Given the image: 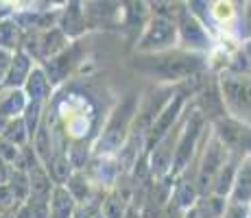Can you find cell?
Instances as JSON below:
<instances>
[{"label":"cell","instance_id":"cell-2","mask_svg":"<svg viewBox=\"0 0 251 218\" xmlns=\"http://www.w3.org/2000/svg\"><path fill=\"white\" fill-rule=\"evenodd\" d=\"M138 105L140 98H136V96H127L123 103L116 105L105 120V124L96 133L94 142H92V155H116L125 146L133 129Z\"/></svg>","mask_w":251,"mask_h":218},{"label":"cell","instance_id":"cell-34","mask_svg":"<svg viewBox=\"0 0 251 218\" xmlns=\"http://www.w3.org/2000/svg\"><path fill=\"white\" fill-rule=\"evenodd\" d=\"M2 90H4V87H2V85H0V94H2Z\"/></svg>","mask_w":251,"mask_h":218},{"label":"cell","instance_id":"cell-13","mask_svg":"<svg viewBox=\"0 0 251 218\" xmlns=\"http://www.w3.org/2000/svg\"><path fill=\"white\" fill-rule=\"evenodd\" d=\"M197 198H199V190H197V183L190 174H179V177L173 179L171 201L175 203L177 207H181L183 212L190 210Z\"/></svg>","mask_w":251,"mask_h":218},{"label":"cell","instance_id":"cell-14","mask_svg":"<svg viewBox=\"0 0 251 218\" xmlns=\"http://www.w3.org/2000/svg\"><path fill=\"white\" fill-rule=\"evenodd\" d=\"M229 198L231 201H240V203H251V155H245L240 159L238 168H236V177H234Z\"/></svg>","mask_w":251,"mask_h":218},{"label":"cell","instance_id":"cell-4","mask_svg":"<svg viewBox=\"0 0 251 218\" xmlns=\"http://www.w3.org/2000/svg\"><path fill=\"white\" fill-rule=\"evenodd\" d=\"M179 46L177 40V20L160 13H151L140 31L133 52L136 55H155V52L171 50Z\"/></svg>","mask_w":251,"mask_h":218},{"label":"cell","instance_id":"cell-9","mask_svg":"<svg viewBox=\"0 0 251 218\" xmlns=\"http://www.w3.org/2000/svg\"><path fill=\"white\" fill-rule=\"evenodd\" d=\"M22 90H24V94H26L28 100L44 103V105L50 103L52 96H55V85L50 83V79H48V74H46V70L42 64L33 66L31 74H28L26 81H24Z\"/></svg>","mask_w":251,"mask_h":218},{"label":"cell","instance_id":"cell-8","mask_svg":"<svg viewBox=\"0 0 251 218\" xmlns=\"http://www.w3.org/2000/svg\"><path fill=\"white\" fill-rule=\"evenodd\" d=\"M57 26L70 37V40H79L88 28V18H85L83 0H68L64 9L59 11V20Z\"/></svg>","mask_w":251,"mask_h":218},{"label":"cell","instance_id":"cell-26","mask_svg":"<svg viewBox=\"0 0 251 218\" xmlns=\"http://www.w3.org/2000/svg\"><path fill=\"white\" fill-rule=\"evenodd\" d=\"M11 57H13L11 50H4V48H0V85H2L4 79H7L9 66H11Z\"/></svg>","mask_w":251,"mask_h":218},{"label":"cell","instance_id":"cell-16","mask_svg":"<svg viewBox=\"0 0 251 218\" xmlns=\"http://www.w3.org/2000/svg\"><path fill=\"white\" fill-rule=\"evenodd\" d=\"M26 103L28 98L22 87H4L2 94H0V114L4 118H18L24 114Z\"/></svg>","mask_w":251,"mask_h":218},{"label":"cell","instance_id":"cell-27","mask_svg":"<svg viewBox=\"0 0 251 218\" xmlns=\"http://www.w3.org/2000/svg\"><path fill=\"white\" fill-rule=\"evenodd\" d=\"M183 214H186V212H183L181 207H177L175 203L168 198V203L162 207V212H160V216L157 218H183Z\"/></svg>","mask_w":251,"mask_h":218},{"label":"cell","instance_id":"cell-1","mask_svg":"<svg viewBox=\"0 0 251 218\" xmlns=\"http://www.w3.org/2000/svg\"><path fill=\"white\" fill-rule=\"evenodd\" d=\"M136 66L149 74H155L166 85L183 83L190 76L203 74L210 70L207 55L183 50L179 46L164 52H155V55H138Z\"/></svg>","mask_w":251,"mask_h":218},{"label":"cell","instance_id":"cell-29","mask_svg":"<svg viewBox=\"0 0 251 218\" xmlns=\"http://www.w3.org/2000/svg\"><path fill=\"white\" fill-rule=\"evenodd\" d=\"M240 50H243V55H245V59H247V64L251 68V37H247V40H240Z\"/></svg>","mask_w":251,"mask_h":218},{"label":"cell","instance_id":"cell-18","mask_svg":"<svg viewBox=\"0 0 251 218\" xmlns=\"http://www.w3.org/2000/svg\"><path fill=\"white\" fill-rule=\"evenodd\" d=\"M240 159L243 157H236V155H229L227 162L221 166V170L216 172L214 177V183H212V192L221 196H227L229 198V192H231V186H234V177H236V168H238Z\"/></svg>","mask_w":251,"mask_h":218},{"label":"cell","instance_id":"cell-32","mask_svg":"<svg viewBox=\"0 0 251 218\" xmlns=\"http://www.w3.org/2000/svg\"><path fill=\"white\" fill-rule=\"evenodd\" d=\"M90 218H105V216H103V212H100V207H99V210H96V212H94V214H92Z\"/></svg>","mask_w":251,"mask_h":218},{"label":"cell","instance_id":"cell-21","mask_svg":"<svg viewBox=\"0 0 251 218\" xmlns=\"http://www.w3.org/2000/svg\"><path fill=\"white\" fill-rule=\"evenodd\" d=\"M0 138L11 142V144H16V146H28V144H31V135H28L26 122H24L22 116L9 118V122L4 124L2 133H0Z\"/></svg>","mask_w":251,"mask_h":218},{"label":"cell","instance_id":"cell-3","mask_svg":"<svg viewBox=\"0 0 251 218\" xmlns=\"http://www.w3.org/2000/svg\"><path fill=\"white\" fill-rule=\"evenodd\" d=\"M225 114L251 127V72H214Z\"/></svg>","mask_w":251,"mask_h":218},{"label":"cell","instance_id":"cell-10","mask_svg":"<svg viewBox=\"0 0 251 218\" xmlns=\"http://www.w3.org/2000/svg\"><path fill=\"white\" fill-rule=\"evenodd\" d=\"M75 64H76V57H75V40H72L70 46L66 48V50H61L59 55H55V57H50V59L42 61V66H44L48 79H50V83L55 85V90H57L59 85L66 83V79L70 76V72H72V68H75Z\"/></svg>","mask_w":251,"mask_h":218},{"label":"cell","instance_id":"cell-5","mask_svg":"<svg viewBox=\"0 0 251 218\" xmlns=\"http://www.w3.org/2000/svg\"><path fill=\"white\" fill-rule=\"evenodd\" d=\"M227 157H229L227 148H225L223 144H221V140L212 133V127H210V133H207L203 146H201V151L197 155L195 164H192V170H190V177L195 179L199 194L212 192V183H214L216 172H219L221 166L227 162Z\"/></svg>","mask_w":251,"mask_h":218},{"label":"cell","instance_id":"cell-33","mask_svg":"<svg viewBox=\"0 0 251 218\" xmlns=\"http://www.w3.org/2000/svg\"><path fill=\"white\" fill-rule=\"evenodd\" d=\"M231 2H234V4H236V7H243V4H245V2H247V0H231Z\"/></svg>","mask_w":251,"mask_h":218},{"label":"cell","instance_id":"cell-30","mask_svg":"<svg viewBox=\"0 0 251 218\" xmlns=\"http://www.w3.org/2000/svg\"><path fill=\"white\" fill-rule=\"evenodd\" d=\"M9 172H11V166H9V164L4 162L2 157H0V186H2V183H7Z\"/></svg>","mask_w":251,"mask_h":218},{"label":"cell","instance_id":"cell-15","mask_svg":"<svg viewBox=\"0 0 251 218\" xmlns=\"http://www.w3.org/2000/svg\"><path fill=\"white\" fill-rule=\"evenodd\" d=\"M48 210H50V218H72L75 214L76 201L72 198L64 183H55L50 198H48Z\"/></svg>","mask_w":251,"mask_h":218},{"label":"cell","instance_id":"cell-31","mask_svg":"<svg viewBox=\"0 0 251 218\" xmlns=\"http://www.w3.org/2000/svg\"><path fill=\"white\" fill-rule=\"evenodd\" d=\"M125 218H144V216H142V210H140L138 205H133V203H129L127 212H125Z\"/></svg>","mask_w":251,"mask_h":218},{"label":"cell","instance_id":"cell-20","mask_svg":"<svg viewBox=\"0 0 251 218\" xmlns=\"http://www.w3.org/2000/svg\"><path fill=\"white\" fill-rule=\"evenodd\" d=\"M22 35L24 31L13 18H2L0 20V48L16 52L22 44Z\"/></svg>","mask_w":251,"mask_h":218},{"label":"cell","instance_id":"cell-25","mask_svg":"<svg viewBox=\"0 0 251 218\" xmlns=\"http://www.w3.org/2000/svg\"><path fill=\"white\" fill-rule=\"evenodd\" d=\"M20 203H24V201H20V198L16 196V192L11 190L9 183H2V186H0V212L2 210H16Z\"/></svg>","mask_w":251,"mask_h":218},{"label":"cell","instance_id":"cell-7","mask_svg":"<svg viewBox=\"0 0 251 218\" xmlns=\"http://www.w3.org/2000/svg\"><path fill=\"white\" fill-rule=\"evenodd\" d=\"M212 133L221 140L229 155L236 157H245L251 155V127L240 120L231 118V116H221V118L212 120Z\"/></svg>","mask_w":251,"mask_h":218},{"label":"cell","instance_id":"cell-22","mask_svg":"<svg viewBox=\"0 0 251 218\" xmlns=\"http://www.w3.org/2000/svg\"><path fill=\"white\" fill-rule=\"evenodd\" d=\"M46 107L48 105L35 103V100H28L26 103V109H24L22 118H24V122H26V129H28V135H31V138H33V133L37 131V127H40L42 118H44V114H46Z\"/></svg>","mask_w":251,"mask_h":218},{"label":"cell","instance_id":"cell-19","mask_svg":"<svg viewBox=\"0 0 251 218\" xmlns=\"http://www.w3.org/2000/svg\"><path fill=\"white\" fill-rule=\"evenodd\" d=\"M129 207V196H125L120 190L109 188L103 192L100 198V212L105 218H125V212Z\"/></svg>","mask_w":251,"mask_h":218},{"label":"cell","instance_id":"cell-11","mask_svg":"<svg viewBox=\"0 0 251 218\" xmlns=\"http://www.w3.org/2000/svg\"><path fill=\"white\" fill-rule=\"evenodd\" d=\"M64 186L68 188V192L72 194V198L76 201V205H81V203H88L92 198H96L100 194V188H96L94 183H92V179L88 177V172L85 170H72L70 177L64 181Z\"/></svg>","mask_w":251,"mask_h":218},{"label":"cell","instance_id":"cell-23","mask_svg":"<svg viewBox=\"0 0 251 218\" xmlns=\"http://www.w3.org/2000/svg\"><path fill=\"white\" fill-rule=\"evenodd\" d=\"M251 37V0L240 7V18H238V42Z\"/></svg>","mask_w":251,"mask_h":218},{"label":"cell","instance_id":"cell-6","mask_svg":"<svg viewBox=\"0 0 251 218\" xmlns=\"http://www.w3.org/2000/svg\"><path fill=\"white\" fill-rule=\"evenodd\" d=\"M177 40H179V48L190 52H201V55H210L219 44L214 33L188 11H183L177 18Z\"/></svg>","mask_w":251,"mask_h":218},{"label":"cell","instance_id":"cell-28","mask_svg":"<svg viewBox=\"0 0 251 218\" xmlns=\"http://www.w3.org/2000/svg\"><path fill=\"white\" fill-rule=\"evenodd\" d=\"M4 4H7L9 9H11L13 13L16 11H20V9H26V7H31V0H2Z\"/></svg>","mask_w":251,"mask_h":218},{"label":"cell","instance_id":"cell-12","mask_svg":"<svg viewBox=\"0 0 251 218\" xmlns=\"http://www.w3.org/2000/svg\"><path fill=\"white\" fill-rule=\"evenodd\" d=\"M35 64L37 61L33 59L28 52H24L22 48H18V50L13 52V57H11V66H9L7 79H4L2 87H22Z\"/></svg>","mask_w":251,"mask_h":218},{"label":"cell","instance_id":"cell-17","mask_svg":"<svg viewBox=\"0 0 251 218\" xmlns=\"http://www.w3.org/2000/svg\"><path fill=\"white\" fill-rule=\"evenodd\" d=\"M225 205H227V196H221L216 192H205V194H199L192 210L199 218H221L225 212Z\"/></svg>","mask_w":251,"mask_h":218},{"label":"cell","instance_id":"cell-24","mask_svg":"<svg viewBox=\"0 0 251 218\" xmlns=\"http://www.w3.org/2000/svg\"><path fill=\"white\" fill-rule=\"evenodd\" d=\"M251 212V203H240V201H231L227 198V205L221 218H249Z\"/></svg>","mask_w":251,"mask_h":218}]
</instances>
